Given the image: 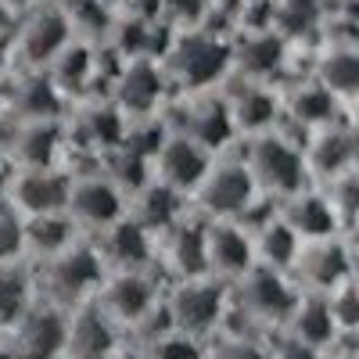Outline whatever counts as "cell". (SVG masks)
Returning <instances> with one entry per match:
<instances>
[{
	"label": "cell",
	"instance_id": "6da1fadb",
	"mask_svg": "<svg viewBox=\"0 0 359 359\" xmlns=\"http://www.w3.org/2000/svg\"><path fill=\"white\" fill-rule=\"evenodd\" d=\"M248 176L255 191H273V194H298L306 184V158L294 151V147L284 140V137H273V133H259L248 147V162H245Z\"/></svg>",
	"mask_w": 359,
	"mask_h": 359
},
{
	"label": "cell",
	"instance_id": "7a4b0ae2",
	"mask_svg": "<svg viewBox=\"0 0 359 359\" xmlns=\"http://www.w3.org/2000/svg\"><path fill=\"white\" fill-rule=\"evenodd\" d=\"M205 212H212L216 219H233L248 212V205L255 198V184L241 162H219V165H208L201 184L194 187Z\"/></svg>",
	"mask_w": 359,
	"mask_h": 359
},
{
	"label": "cell",
	"instance_id": "3957f363",
	"mask_svg": "<svg viewBox=\"0 0 359 359\" xmlns=\"http://www.w3.org/2000/svg\"><path fill=\"white\" fill-rule=\"evenodd\" d=\"M8 198L15 212L25 216H43V212H65L69 201V180H62L50 169H22L18 176L11 172Z\"/></svg>",
	"mask_w": 359,
	"mask_h": 359
},
{
	"label": "cell",
	"instance_id": "277c9868",
	"mask_svg": "<svg viewBox=\"0 0 359 359\" xmlns=\"http://www.w3.org/2000/svg\"><path fill=\"white\" fill-rule=\"evenodd\" d=\"M65 216L83 226H111L115 219H123V194H118L108 180L90 176L69 184V201H65Z\"/></svg>",
	"mask_w": 359,
	"mask_h": 359
},
{
	"label": "cell",
	"instance_id": "5b68a950",
	"mask_svg": "<svg viewBox=\"0 0 359 359\" xmlns=\"http://www.w3.org/2000/svg\"><path fill=\"white\" fill-rule=\"evenodd\" d=\"M205 259H208V273L241 280L255 259L252 237L245 233V226H233L230 219H219L212 226H205Z\"/></svg>",
	"mask_w": 359,
	"mask_h": 359
},
{
	"label": "cell",
	"instance_id": "8992f818",
	"mask_svg": "<svg viewBox=\"0 0 359 359\" xmlns=\"http://www.w3.org/2000/svg\"><path fill=\"white\" fill-rule=\"evenodd\" d=\"M155 162H158V172H162V187H169V191H191V187H198L205 169H208L205 147L198 140H191L187 133L162 140L158 151H155Z\"/></svg>",
	"mask_w": 359,
	"mask_h": 359
},
{
	"label": "cell",
	"instance_id": "52a82bcc",
	"mask_svg": "<svg viewBox=\"0 0 359 359\" xmlns=\"http://www.w3.org/2000/svg\"><path fill=\"white\" fill-rule=\"evenodd\" d=\"M219 309H223V291L216 284H205L201 277L184 280L176 287L172 302H169V316L176 320L180 331H187V334L208 331V327L219 320Z\"/></svg>",
	"mask_w": 359,
	"mask_h": 359
},
{
	"label": "cell",
	"instance_id": "ba28073f",
	"mask_svg": "<svg viewBox=\"0 0 359 359\" xmlns=\"http://www.w3.org/2000/svg\"><path fill=\"white\" fill-rule=\"evenodd\" d=\"M50 284L54 291H62L69 298L83 294L86 287L101 284V255L90 252V248H65L50 255Z\"/></svg>",
	"mask_w": 359,
	"mask_h": 359
},
{
	"label": "cell",
	"instance_id": "9c48e42d",
	"mask_svg": "<svg viewBox=\"0 0 359 359\" xmlns=\"http://www.w3.org/2000/svg\"><path fill=\"white\" fill-rule=\"evenodd\" d=\"M65 348V320L57 313H22L18 316V355L22 359H50Z\"/></svg>",
	"mask_w": 359,
	"mask_h": 359
},
{
	"label": "cell",
	"instance_id": "30bf717a",
	"mask_svg": "<svg viewBox=\"0 0 359 359\" xmlns=\"http://www.w3.org/2000/svg\"><path fill=\"white\" fill-rule=\"evenodd\" d=\"M284 223L298 233V237H309V241H320V237H331L334 223H338V208L331 198L323 194H309V191H298L287 201V216Z\"/></svg>",
	"mask_w": 359,
	"mask_h": 359
},
{
	"label": "cell",
	"instance_id": "8fae6325",
	"mask_svg": "<svg viewBox=\"0 0 359 359\" xmlns=\"http://www.w3.org/2000/svg\"><path fill=\"white\" fill-rule=\"evenodd\" d=\"M241 294H245V306L259 316H284L291 306H294V298L287 291V284L273 273V269H248V273L241 277Z\"/></svg>",
	"mask_w": 359,
	"mask_h": 359
},
{
	"label": "cell",
	"instance_id": "7c38bea8",
	"mask_svg": "<svg viewBox=\"0 0 359 359\" xmlns=\"http://www.w3.org/2000/svg\"><path fill=\"white\" fill-rule=\"evenodd\" d=\"M294 262L306 269V277H309L316 287H331V291H334V287L345 284V277H348V255H345V248H341L338 241H331V237H320V241H313L309 252L298 248Z\"/></svg>",
	"mask_w": 359,
	"mask_h": 359
},
{
	"label": "cell",
	"instance_id": "4fadbf2b",
	"mask_svg": "<svg viewBox=\"0 0 359 359\" xmlns=\"http://www.w3.org/2000/svg\"><path fill=\"white\" fill-rule=\"evenodd\" d=\"M76 223L65 212H43V216H25L22 219V248L36 255H57L72 245Z\"/></svg>",
	"mask_w": 359,
	"mask_h": 359
},
{
	"label": "cell",
	"instance_id": "5bb4252c",
	"mask_svg": "<svg viewBox=\"0 0 359 359\" xmlns=\"http://www.w3.org/2000/svg\"><path fill=\"white\" fill-rule=\"evenodd\" d=\"M104 306L123 320H140L151 309V287H147V280H140L137 273H123L104 287Z\"/></svg>",
	"mask_w": 359,
	"mask_h": 359
},
{
	"label": "cell",
	"instance_id": "9a60e30c",
	"mask_svg": "<svg viewBox=\"0 0 359 359\" xmlns=\"http://www.w3.org/2000/svg\"><path fill=\"white\" fill-rule=\"evenodd\" d=\"M172 266L184 273V280H198L208 273V259H205V226H176L172 245H169Z\"/></svg>",
	"mask_w": 359,
	"mask_h": 359
},
{
	"label": "cell",
	"instance_id": "2e32d148",
	"mask_svg": "<svg viewBox=\"0 0 359 359\" xmlns=\"http://www.w3.org/2000/svg\"><path fill=\"white\" fill-rule=\"evenodd\" d=\"M252 252H259L266 269H277V266H291L298 255V233L284 223V219H269L262 226V233L252 241Z\"/></svg>",
	"mask_w": 359,
	"mask_h": 359
},
{
	"label": "cell",
	"instance_id": "e0dca14e",
	"mask_svg": "<svg viewBox=\"0 0 359 359\" xmlns=\"http://www.w3.org/2000/svg\"><path fill=\"white\" fill-rule=\"evenodd\" d=\"M104 248L118 266H137L147 259V230L137 219H115L104 226Z\"/></svg>",
	"mask_w": 359,
	"mask_h": 359
},
{
	"label": "cell",
	"instance_id": "ac0fdd59",
	"mask_svg": "<svg viewBox=\"0 0 359 359\" xmlns=\"http://www.w3.org/2000/svg\"><path fill=\"white\" fill-rule=\"evenodd\" d=\"M65 345L72 348L76 359H104L111 348V338L101 316H79L72 327H65Z\"/></svg>",
	"mask_w": 359,
	"mask_h": 359
},
{
	"label": "cell",
	"instance_id": "d6986e66",
	"mask_svg": "<svg viewBox=\"0 0 359 359\" xmlns=\"http://www.w3.org/2000/svg\"><path fill=\"white\" fill-rule=\"evenodd\" d=\"M291 309H294V341L316 348L334 334V320H331V313H327V302H316L313 298V302L291 306Z\"/></svg>",
	"mask_w": 359,
	"mask_h": 359
},
{
	"label": "cell",
	"instance_id": "ffe728a7",
	"mask_svg": "<svg viewBox=\"0 0 359 359\" xmlns=\"http://www.w3.org/2000/svg\"><path fill=\"white\" fill-rule=\"evenodd\" d=\"M65 43V22L57 15H40L29 22L25 36H22V47L29 50V57L33 62H40V57H50L54 50H62Z\"/></svg>",
	"mask_w": 359,
	"mask_h": 359
},
{
	"label": "cell",
	"instance_id": "44dd1931",
	"mask_svg": "<svg viewBox=\"0 0 359 359\" xmlns=\"http://www.w3.org/2000/svg\"><path fill=\"white\" fill-rule=\"evenodd\" d=\"M54 130H47L43 123H33L25 130V137H18V158H22V169H50V158H54Z\"/></svg>",
	"mask_w": 359,
	"mask_h": 359
},
{
	"label": "cell",
	"instance_id": "7402d4cb",
	"mask_svg": "<svg viewBox=\"0 0 359 359\" xmlns=\"http://www.w3.org/2000/svg\"><path fill=\"white\" fill-rule=\"evenodd\" d=\"M273 97L259 94V90H248V94L237 101V108H230V123H241L252 133H262L269 123H273Z\"/></svg>",
	"mask_w": 359,
	"mask_h": 359
},
{
	"label": "cell",
	"instance_id": "603a6c76",
	"mask_svg": "<svg viewBox=\"0 0 359 359\" xmlns=\"http://www.w3.org/2000/svg\"><path fill=\"white\" fill-rule=\"evenodd\" d=\"M25 298H29L25 277L11 266H0V323H15L25 313Z\"/></svg>",
	"mask_w": 359,
	"mask_h": 359
},
{
	"label": "cell",
	"instance_id": "cb8c5ba5",
	"mask_svg": "<svg viewBox=\"0 0 359 359\" xmlns=\"http://www.w3.org/2000/svg\"><path fill=\"white\" fill-rule=\"evenodd\" d=\"M158 90H162V83H158V76L151 69H133L126 76V104L133 111H147V104L155 101Z\"/></svg>",
	"mask_w": 359,
	"mask_h": 359
},
{
	"label": "cell",
	"instance_id": "d4e9b609",
	"mask_svg": "<svg viewBox=\"0 0 359 359\" xmlns=\"http://www.w3.org/2000/svg\"><path fill=\"white\" fill-rule=\"evenodd\" d=\"M15 255H22V216L0 201V266H8Z\"/></svg>",
	"mask_w": 359,
	"mask_h": 359
},
{
	"label": "cell",
	"instance_id": "484cf974",
	"mask_svg": "<svg viewBox=\"0 0 359 359\" xmlns=\"http://www.w3.org/2000/svg\"><path fill=\"white\" fill-rule=\"evenodd\" d=\"M219 47L212 43H191V50L184 47V69L191 76V83H205L208 76H212L219 69Z\"/></svg>",
	"mask_w": 359,
	"mask_h": 359
},
{
	"label": "cell",
	"instance_id": "4316f807",
	"mask_svg": "<svg viewBox=\"0 0 359 359\" xmlns=\"http://www.w3.org/2000/svg\"><path fill=\"white\" fill-rule=\"evenodd\" d=\"M355 57L352 54H334L331 62H327V69H323V83H327V90H352L355 86Z\"/></svg>",
	"mask_w": 359,
	"mask_h": 359
},
{
	"label": "cell",
	"instance_id": "83f0119b",
	"mask_svg": "<svg viewBox=\"0 0 359 359\" xmlns=\"http://www.w3.org/2000/svg\"><path fill=\"white\" fill-rule=\"evenodd\" d=\"M155 359H198V348L187 334H176L155 345Z\"/></svg>",
	"mask_w": 359,
	"mask_h": 359
},
{
	"label": "cell",
	"instance_id": "f1b7e54d",
	"mask_svg": "<svg viewBox=\"0 0 359 359\" xmlns=\"http://www.w3.org/2000/svg\"><path fill=\"white\" fill-rule=\"evenodd\" d=\"M323 169L338 172L341 165H348V137L345 133H331V144L323 147V158H316Z\"/></svg>",
	"mask_w": 359,
	"mask_h": 359
},
{
	"label": "cell",
	"instance_id": "f546056e",
	"mask_svg": "<svg viewBox=\"0 0 359 359\" xmlns=\"http://www.w3.org/2000/svg\"><path fill=\"white\" fill-rule=\"evenodd\" d=\"M212 359H262L252 345H245V341H233V345H223Z\"/></svg>",
	"mask_w": 359,
	"mask_h": 359
},
{
	"label": "cell",
	"instance_id": "4dcf8cb0",
	"mask_svg": "<svg viewBox=\"0 0 359 359\" xmlns=\"http://www.w3.org/2000/svg\"><path fill=\"white\" fill-rule=\"evenodd\" d=\"M277 359H316V352L309 348V345H302V341H291V345H284L280 348V355Z\"/></svg>",
	"mask_w": 359,
	"mask_h": 359
},
{
	"label": "cell",
	"instance_id": "1f68e13d",
	"mask_svg": "<svg viewBox=\"0 0 359 359\" xmlns=\"http://www.w3.org/2000/svg\"><path fill=\"white\" fill-rule=\"evenodd\" d=\"M8 184H11V172L0 165V201H8Z\"/></svg>",
	"mask_w": 359,
	"mask_h": 359
},
{
	"label": "cell",
	"instance_id": "d6a6232c",
	"mask_svg": "<svg viewBox=\"0 0 359 359\" xmlns=\"http://www.w3.org/2000/svg\"><path fill=\"white\" fill-rule=\"evenodd\" d=\"M0 359H15V355H11V352H0Z\"/></svg>",
	"mask_w": 359,
	"mask_h": 359
},
{
	"label": "cell",
	"instance_id": "836d02e7",
	"mask_svg": "<svg viewBox=\"0 0 359 359\" xmlns=\"http://www.w3.org/2000/svg\"><path fill=\"white\" fill-rule=\"evenodd\" d=\"M115 359H137V355H115Z\"/></svg>",
	"mask_w": 359,
	"mask_h": 359
}]
</instances>
